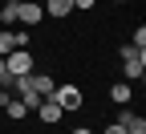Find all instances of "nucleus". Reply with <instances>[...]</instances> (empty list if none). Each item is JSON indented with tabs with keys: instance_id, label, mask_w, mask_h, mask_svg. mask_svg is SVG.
<instances>
[{
	"instance_id": "8",
	"label": "nucleus",
	"mask_w": 146,
	"mask_h": 134,
	"mask_svg": "<svg viewBox=\"0 0 146 134\" xmlns=\"http://www.w3.org/2000/svg\"><path fill=\"white\" fill-rule=\"evenodd\" d=\"M110 102H114V106H126V102H130V81H118L114 89H110Z\"/></svg>"
},
{
	"instance_id": "2",
	"label": "nucleus",
	"mask_w": 146,
	"mask_h": 134,
	"mask_svg": "<svg viewBox=\"0 0 146 134\" xmlns=\"http://www.w3.org/2000/svg\"><path fill=\"white\" fill-rule=\"evenodd\" d=\"M4 65H8V77H25V73H33V53L29 49H12L8 57H4Z\"/></svg>"
},
{
	"instance_id": "11",
	"label": "nucleus",
	"mask_w": 146,
	"mask_h": 134,
	"mask_svg": "<svg viewBox=\"0 0 146 134\" xmlns=\"http://www.w3.org/2000/svg\"><path fill=\"white\" fill-rule=\"evenodd\" d=\"M12 49H16V37L12 33H0V57H8Z\"/></svg>"
},
{
	"instance_id": "10",
	"label": "nucleus",
	"mask_w": 146,
	"mask_h": 134,
	"mask_svg": "<svg viewBox=\"0 0 146 134\" xmlns=\"http://www.w3.org/2000/svg\"><path fill=\"white\" fill-rule=\"evenodd\" d=\"M16 4H21V0H8L4 8H0V21L4 25H16Z\"/></svg>"
},
{
	"instance_id": "7",
	"label": "nucleus",
	"mask_w": 146,
	"mask_h": 134,
	"mask_svg": "<svg viewBox=\"0 0 146 134\" xmlns=\"http://www.w3.org/2000/svg\"><path fill=\"white\" fill-rule=\"evenodd\" d=\"M36 114H41V122H57V118H61V106H57V102H49V98H45L41 106H36Z\"/></svg>"
},
{
	"instance_id": "15",
	"label": "nucleus",
	"mask_w": 146,
	"mask_h": 134,
	"mask_svg": "<svg viewBox=\"0 0 146 134\" xmlns=\"http://www.w3.org/2000/svg\"><path fill=\"white\" fill-rule=\"evenodd\" d=\"M106 134H126V130H122V126L114 122V126H106Z\"/></svg>"
},
{
	"instance_id": "6",
	"label": "nucleus",
	"mask_w": 146,
	"mask_h": 134,
	"mask_svg": "<svg viewBox=\"0 0 146 134\" xmlns=\"http://www.w3.org/2000/svg\"><path fill=\"white\" fill-rule=\"evenodd\" d=\"M45 12L53 16V21H61V16L73 12V0H45Z\"/></svg>"
},
{
	"instance_id": "14",
	"label": "nucleus",
	"mask_w": 146,
	"mask_h": 134,
	"mask_svg": "<svg viewBox=\"0 0 146 134\" xmlns=\"http://www.w3.org/2000/svg\"><path fill=\"white\" fill-rule=\"evenodd\" d=\"M94 4H98V0H73V8H81V12H89Z\"/></svg>"
},
{
	"instance_id": "12",
	"label": "nucleus",
	"mask_w": 146,
	"mask_h": 134,
	"mask_svg": "<svg viewBox=\"0 0 146 134\" xmlns=\"http://www.w3.org/2000/svg\"><path fill=\"white\" fill-rule=\"evenodd\" d=\"M130 45H134V49H146V29H142V25L134 29V41H130Z\"/></svg>"
},
{
	"instance_id": "9",
	"label": "nucleus",
	"mask_w": 146,
	"mask_h": 134,
	"mask_svg": "<svg viewBox=\"0 0 146 134\" xmlns=\"http://www.w3.org/2000/svg\"><path fill=\"white\" fill-rule=\"evenodd\" d=\"M53 85H57V81H53L49 73H36V93H41V98H49V93H53Z\"/></svg>"
},
{
	"instance_id": "4",
	"label": "nucleus",
	"mask_w": 146,
	"mask_h": 134,
	"mask_svg": "<svg viewBox=\"0 0 146 134\" xmlns=\"http://www.w3.org/2000/svg\"><path fill=\"white\" fill-rule=\"evenodd\" d=\"M118 126H122L126 134H146V118H142V114H130V110H122Z\"/></svg>"
},
{
	"instance_id": "13",
	"label": "nucleus",
	"mask_w": 146,
	"mask_h": 134,
	"mask_svg": "<svg viewBox=\"0 0 146 134\" xmlns=\"http://www.w3.org/2000/svg\"><path fill=\"white\" fill-rule=\"evenodd\" d=\"M138 53H146V49H134V45H122V61H130V57H138Z\"/></svg>"
},
{
	"instance_id": "3",
	"label": "nucleus",
	"mask_w": 146,
	"mask_h": 134,
	"mask_svg": "<svg viewBox=\"0 0 146 134\" xmlns=\"http://www.w3.org/2000/svg\"><path fill=\"white\" fill-rule=\"evenodd\" d=\"M41 4H36V0H21V4H16V25H25V29H33V25H41Z\"/></svg>"
},
{
	"instance_id": "1",
	"label": "nucleus",
	"mask_w": 146,
	"mask_h": 134,
	"mask_svg": "<svg viewBox=\"0 0 146 134\" xmlns=\"http://www.w3.org/2000/svg\"><path fill=\"white\" fill-rule=\"evenodd\" d=\"M49 102H57V106H61V114H69V110H81V89H77V85H53Z\"/></svg>"
},
{
	"instance_id": "17",
	"label": "nucleus",
	"mask_w": 146,
	"mask_h": 134,
	"mask_svg": "<svg viewBox=\"0 0 146 134\" xmlns=\"http://www.w3.org/2000/svg\"><path fill=\"white\" fill-rule=\"evenodd\" d=\"M118 4H126V0H118Z\"/></svg>"
},
{
	"instance_id": "16",
	"label": "nucleus",
	"mask_w": 146,
	"mask_h": 134,
	"mask_svg": "<svg viewBox=\"0 0 146 134\" xmlns=\"http://www.w3.org/2000/svg\"><path fill=\"white\" fill-rule=\"evenodd\" d=\"M73 134H94V130H73Z\"/></svg>"
},
{
	"instance_id": "5",
	"label": "nucleus",
	"mask_w": 146,
	"mask_h": 134,
	"mask_svg": "<svg viewBox=\"0 0 146 134\" xmlns=\"http://www.w3.org/2000/svg\"><path fill=\"white\" fill-rule=\"evenodd\" d=\"M142 77H146V53H138V57L126 61V81H142Z\"/></svg>"
}]
</instances>
